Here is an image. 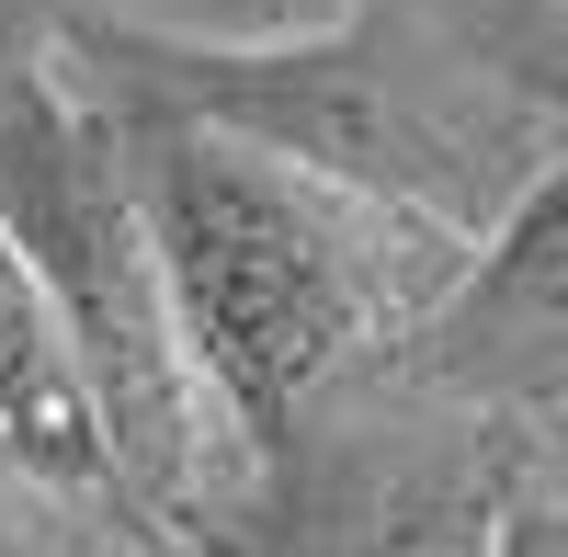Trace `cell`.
I'll return each mask as SVG.
<instances>
[{
  "mask_svg": "<svg viewBox=\"0 0 568 557\" xmlns=\"http://www.w3.org/2000/svg\"><path fill=\"white\" fill-rule=\"evenodd\" d=\"M149 34H171L182 58L205 69H251V58H307V45H342L364 0H125Z\"/></svg>",
  "mask_w": 568,
  "mask_h": 557,
  "instance_id": "obj_5",
  "label": "cell"
},
{
  "mask_svg": "<svg viewBox=\"0 0 568 557\" xmlns=\"http://www.w3.org/2000/svg\"><path fill=\"white\" fill-rule=\"evenodd\" d=\"M387 557H489V500L478 513H409L387 535Z\"/></svg>",
  "mask_w": 568,
  "mask_h": 557,
  "instance_id": "obj_7",
  "label": "cell"
},
{
  "mask_svg": "<svg viewBox=\"0 0 568 557\" xmlns=\"http://www.w3.org/2000/svg\"><path fill=\"white\" fill-rule=\"evenodd\" d=\"M0 240L23 251L34 296L58 307L69 364L114 433L136 513L205 524L262 455L240 444V422L216 409L205 364H194V331H182V296H171V262H160L125 136L45 58L0 69Z\"/></svg>",
  "mask_w": 568,
  "mask_h": 557,
  "instance_id": "obj_2",
  "label": "cell"
},
{
  "mask_svg": "<svg viewBox=\"0 0 568 557\" xmlns=\"http://www.w3.org/2000/svg\"><path fill=\"white\" fill-rule=\"evenodd\" d=\"M125 160H136V194H149L194 364L251 455H273L364 353L409 342L466 262L455 216L398 205L227 114L125 136Z\"/></svg>",
  "mask_w": 568,
  "mask_h": 557,
  "instance_id": "obj_1",
  "label": "cell"
},
{
  "mask_svg": "<svg viewBox=\"0 0 568 557\" xmlns=\"http://www.w3.org/2000/svg\"><path fill=\"white\" fill-rule=\"evenodd\" d=\"M0 557H34V524L12 513V500H0Z\"/></svg>",
  "mask_w": 568,
  "mask_h": 557,
  "instance_id": "obj_8",
  "label": "cell"
},
{
  "mask_svg": "<svg viewBox=\"0 0 568 557\" xmlns=\"http://www.w3.org/2000/svg\"><path fill=\"white\" fill-rule=\"evenodd\" d=\"M489 557H568V500L557 489H500L489 500Z\"/></svg>",
  "mask_w": 568,
  "mask_h": 557,
  "instance_id": "obj_6",
  "label": "cell"
},
{
  "mask_svg": "<svg viewBox=\"0 0 568 557\" xmlns=\"http://www.w3.org/2000/svg\"><path fill=\"white\" fill-rule=\"evenodd\" d=\"M409 342L466 398H535L568 376V160L511 182V205L489 216V240H466L455 285Z\"/></svg>",
  "mask_w": 568,
  "mask_h": 557,
  "instance_id": "obj_3",
  "label": "cell"
},
{
  "mask_svg": "<svg viewBox=\"0 0 568 557\" xmlns=\"http://www.w3.org/2000/svg\"><path fill=\"white\" fill-rule=\"evenodd\" d=\"M0 478L136 513V489L114 467V433H103V409H91L80 364H69V331H58V307L34 296V273H23L12 240H0Z\"/></svg>",
  "mask_w": 568,
  "mask_h": 557,
  "instance_id": "obj_4",
  "label": "cell"
}]
</instances>
